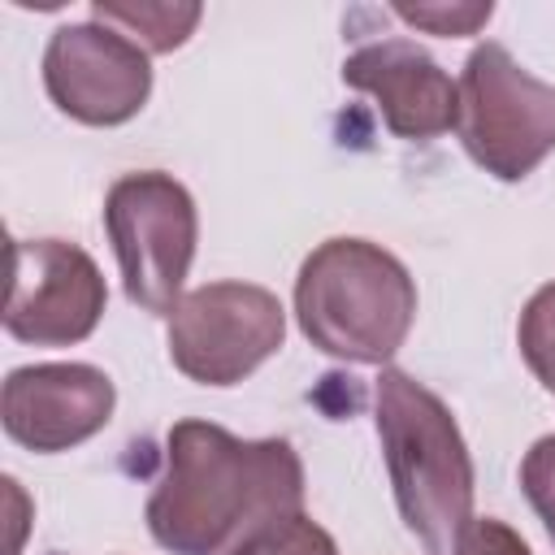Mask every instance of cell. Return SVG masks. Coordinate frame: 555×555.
<instances>
[{
  "label": "cell",
  "instance_id": "obj_1",
  "mask_svg": "<svg viewBox=\"0 0 555 555\" xmlns=\"http://www.w3.org/2000/svg\"><path fill=\"white\" fill-rule=\"evenodd\" d=\"M143 516L169 555H247L304 516V460L286 438L178 421L165 434V473Z\"/></svg>",
  "mask_w": 555,
  "mask_h": 555
},
{
  "label": "cell",
  "instance_id": "obj_2",
  "mask_svg": "<svg viewBox=\"0 0 555 555\" xmlns=\"http://www.w3.org/2000/svg\"><path fill=\"white\" fill-rule=\"evenodd\" d=\"M373 421L408 533L425 555H455L473 525L477 473L451 408L412 373L386 364L373 386Z\"/></svg>",
  "mask_w": 555,
  "mask_h": 555
},
{
  "label": "cell",
  "instance_id": "obj_3",
  "mask_svg": "<svg viewBox=\"0 0 555 555\" xmlns=\"http://www.w3.org/2000/svg\"><path fill=\"white\" fill-rule=\"evenodd\" d=\"M295 321L312 347L347 364L386 369L416 321V282L369 238H325L295 278Z\"/></svg>",
  "mask_w": 555,
  "mask_h": 555
},
{
  "label": "cell",
  "instance_id": "obj_4",
  "mask_svg": "<svg viewBox=\"0 0 555 555\" xmlns=\"http://www.w3.org/2000/svg\"><path fill=\"white\" fill-rule=\"evenodd\" d=\"M455 130L477 169L520 182L555 152V82L533 78L503 43L486 39L464 61Z\"/></svg>",
  "mask_w": 555,
  "mask_h": 555
},
{
  "label": "cell",
  "instance_id": "obj_5",
  "mask_svg": "<svg viewBox=\"0 0 555 555\" xmlns=\"http://www.w3.org/2000/svg\"><path fill=\"white\" fill-rule=\"evenodd\" d=\"M104 230L126 299L143 312H173L195 260L199 212L191 191L160 169L121 173L104 195Z\"/></svg>",
  "mask_w": 555,
  "mask_h": 555
},
{
  "label": "cell",
  "instance_id": "obj_6",
  "mask_svg": "<svg viewBox=\"0 0 555 555\" xmlns=\"http://www.w3.org/2000/svg\"><path fill=\"white\" fill-rule=\"evenodd\" d=\"M286 308L256 282H204L178 299L165 325L169 360L199 386H238L282 351Z\"/></svg>",
  "mask_w": 555,
  "mask_h": 555
},
{
  "label": "cell",
  "instance_id": "obj_7",
  "mask_svg": "<svg viewBox=\"0 0 555 555\" xmlns=\"http://www.w3.org/2000/svg\"><path fill=\"white\" fill-rule=\"evenodd\" d=\"M108 304L100 264L65 238H13L4 330L30 347H74L95 334Z\"/></svg>",
  "mask_w": 555,
  "mask_h": 555
},
{
  "label": "cell",
  "instance_id": "obj_8",
  "mask_svg": "<svg viewBox=\"0 0 555 555\" xmlns=\"http://www.w3.org/2000/svg\"><path fill=\"white\" fill-rule=\"evenodd\" d=\"M43 91L82 126H121L152 95V61L113 26L69 22L43 48Z\"/></svg>",
  "mask_w": 555,
  "mask_h": 555
},
{
  "label": "cell",
  "instance_id": "obj_9",
  "mask_svg": "<svg viewBox=\"0 0 555 555\" xmlns=\"http://www.w3.org/2000/svg\"><path fill=\"white\" fill-rule=\"evenodd\" d=\"M113 408H117L113 377L78 360L22 364L4 377L0 390L4 434L35 455L82 447L113 421Z\"/></svg>",
  "mask_w": 555,
  "mask_h": 555
},
{
  "label": "cell",
  "instance_id": "obj_10",
  "mask_svg": "<svg viewBox=\"0 0 555 555\" xmlns=\"http://www.w3.org/2000/svg\"><path fill=\"white\" fill-rule=\"evenodd\" d=\"M343 82L364 91L399 139H438L460 121V82L412 39H377L343 61Z\"/></svg>",
  "mask_w": 555,
  "mask_h": 555
},
{
  "label": "cell",
  "instance_id": "obj_11",
  "mask_svg": "<svg viewBox=\"0 0 555 555\" xmlns=\"http://www.w3.org/2000/svg\"><path fill=\"white\" fill-rule=\"evenodd\" d=\"M199 17L204 9L195 0H91V22L113 26L147 56L182 48L195 35Z\"/></svg>",
  "mask_w": 555,
  "mask_h": 555
},
{
  "label": "cell",
  "instance_id": "obj_12",
  "mask_svg": "<svg viewBox=\"0 0 555 555\" xmlns=\"http://www.w3.org/2000/svg\"><path fill=\"white\" fill-rule=\"evenodd\" d=\"M516 343H520V356L533 369V377L555 395V282H546L529 295L520 325H516Z\"/></svg>",
  "mask_w": 555,
  "mask_h": 555
},
{
  "label": "cell",
  "instance_id": "obj_13",
  "mask_svg": "<svg viewBox=\"0 0 555 555\" xmlns=\"http://www.w3.org/2000/svg\"><path fill=\"white\" fill-rule=\"evenodd\" d=\"M395 13L408 22V26H416V30H429V35H447V39H455V35H477L486 22H490V13H494V4L490 0H429V4H395Z\"/></svg>",
  "mask_w": 555,
  "mask_h": 555
},
{
  "label": "cell",
  "instance_id": "obj_14",
  "mask_svg": "<svg viewBox=\"0 0 555 555\" xmlns=\"http://www.w3.org/2000/svg\"><path fill=\"white\" fill-rule=\"evenodd\" d=\"M520 490L555 542V434L538 438L520 460Z\"/></svg>",
  "mask_w": 555,
  "mask_h": 555
},
{
  "label": "cell",
  "instance_id": "obj_15",
  "mask_svg": "<svg viewBox=\"0 0 555 555\" xmlns=\"http://www.w3.org/2000/svg\"><path fill=\"white\" fill-rule=\"evenodd\" d=\"M247 555H338V546H334V538H330L317 520L295 516V520L282 525L273 538H264L260 546H251Z\"/></svg>",
  "mask_w": 555,
  "mask_h": 555
},
{
  "label": "cell",
  "instance_id": "obj_16",
  "mask_svg": "<svg viewBox=\"0 0 555 555\" xmlns=\"http://www.w3.org/2000/svg\"><path fill=\"white\" fill-rule=\"evenodd\" d=\"M455 555H533V551L525 546V538H520L512 525L486 516V520H473V525L464 529Z\"/></svg>",
  "mask_w": 555,
  "mask_h": 555
}]
</instances>
